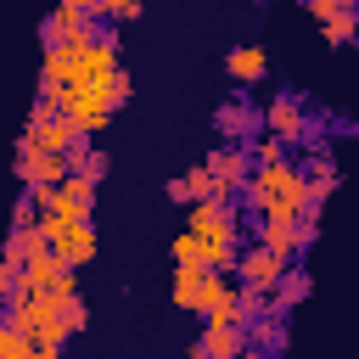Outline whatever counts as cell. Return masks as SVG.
<instances>
[{"instance_id":"21","label":"cell","mask_w":359,"mask_h":359,"mask_svg":"<svg viewBox=\"0 0 359 359\" xmlns=\"http://www.w3.org/2000/svg\"><path fill=\"white\" fill-rule=\"evenodd\" d=\"M146 11V0H101V17L107 22H135Z\"/></svg>"},{"instance_id":"8","label":"cell","mask_w":359,"mask_h":359,"mask_svg":"<svg viewBox=\"0 0 359 359\" xmlns=\"http://www.w3.org/2000/svg\"><path fill=\"white\" fill-rule=\"evenodd\" d=\"M303 180H309V219H320L325 213V202H331V191L342 185V168H337V157L331 151H309V163H303Z\"/></svg>"},{"instance_id":"15","label":"cell","mask_w":359,"mask_h":359,"mask_svg":"<svg viewBox=\"0 0 359 359\" xmlns=\"http://www.w3.org/2000/svg\"><path fill=\"white\" fill-rule=\"evenodd\" d=\"M73 34H84V28H73L62 6H50V11L39 17V50H56V45H67Z\"/></svg>"},{"instance_id":"11","label":"cell","mask_w":359,"mask_h":359,"mask_svg":"<svg viewBox=\"0 0 359 359\" xmlns=\"http://www.w3.org/2000/svg\"><path fill=\"white\" fill-rule=\"evenodd\" d=\"M224 73L247 90V84H258V79L269 73V50H264V45H236V50L224 56Z\"/></svg>"},{"instance_id":"6","label":"cell","mask_w":359,"mask_h":359,"mask_svg":"<svg viewBox=\"0 0 359 359\" xmlns=\"http://www.w3.org/2000/svg\"><path fill=\"white\" fill-rule=\"evenodd\" d=\"M241 353H247V325L202 320V337L191 342V359H241Z\"/></svg>"},{"instance_id":"1","label":"cell","mask_w":359,"mask_h":359,"mask_svg":"<svg viewBox=\"0 0 359 359\" xmlns=\"http://www.w3.org/2000/svg\"><path fill=\"white\" fill-rule=\"evenodd\" d=\"M241 208L258 219V213H280V219H297L309 208V180H303V163H252L247 185H241Z\"/></svg>"},{"instance_id":"20","label":"cell","mask_w":359,"mask_h":359,"mask_svg":"<svg viewBox=\"0 0 359 359\" xmlns=\"http://www.w3.org/2000/svg\"><path fill=\"white\" fill-rule=\"evenodd\" d=\"M247 151H252V163H280V157H286V140H280V135H264V129H258V135L247 140Z\"/></svg>"},{"instance_id":"10","label":"cell","mask_w":359,"mask_h":359,"mask_svg":"<svg viewBox=\"0 0 359 359\" xmlns=\"http://www.w3.org/2000/svg\"><path fill=\"white\" fill-rule=\"evenodd\" d=\"M286 314H275V309H264L252 325H247V353H264V359H280L286 353Z\"/></svg>"},{"instance_id":"17","label":"cell","mask_w":359,"mask_h":359,"mask_svg":"<svg viewBox=\"0 0 359 359\" xmlns=\"http://www.w3.org/2000/svg\"><path fill=\"white\" fill-rule=\"evenodd\" d=\"M320 34H325V45H353V39H359V11H353V6H342L337 17H325V22H320Z\"/></svg>"},{"instance_id":"12","label":"cell","mask_w":359,"mask_h":359,"mask_svg":"<svg viewBox=\"0 0 359 359\" xmlns=\"http://www.w3.org/2000/svg\"><path fill=\"white\" fill-rule=\"evenodd\" d=\"M163 196H168V202H202V196H213V168L196 163V168L174 174V180L163 185Z\"/></svg>"},{"instance_id":"3","label":"cell","mask_w":359,"mask_h":359,"mask_svg":"<svg viewBox=\"0 0 359 359\" xmlns=\"http://www.w3.org/2000/svg\"><path fill=\"white\" fill-rule=\"evenodd\" d=\"M73 168H67V151H45L39 140H28V135H17V180L22 185H56V180H67Z\"/></svg>"},{"instance_id":"4","label":"cell","mask_w":359,"mask_h":359,"mask_svg":"<svg viewBox=\"0 0 359 359\" xmlns=\"http://www.w3.org/2000/svg\"><path fill=\"white\" fill-rule=\"evenodd\" d=\"M264 129H269V135H280L286 146H303V129H309V101H303L297 90L269 95V107H264Z\"/></svg>"},{"instance_id":"5","label":"cell","mask_w":359,"mask_h":359,"mask_svg":"<svg viewBox=\"0 0 359 359\" xmlns=\"http://www.w3.org/2000/svg\"><path fill=\"white\" fill-rule=\"evenodd\" d=\"M286 264H297V258H286V252H275V247H264V241H247L241 247V258H236V280L241 286H275L280 275H286Z\"/></svg>"},{"instance_id":"13","label":"cell","mask_w":359,"mask_h":359,"mask_svg":"<svg viewBox=\"0 0 359 359\" xmlns=\"http://www.w3.org/2000/svg\"><path fill=\"white\" fill-rule=\"evenodd\" d=\"M309 286H314V280H309V269L286 264V275H280V280L269 286V309H275V314H292V309H297V303L309 297Z\"/></svg>"},{"instance_id":"18","label":"cell","mask_w":359,"mask_h":359,"mask_svg":"<svg viewBox=\"0 0 359 359\" xmlns=\"http://www.w3.org/2000/svg\"><path fill=\"white\" fill-rule=\"evenodd\" d=\"M264 309H269V292H264V286H241V280H236V325H252Z\"/></svg>"},{"instance_id":"2","label":"cell","mask_w":359,"mask_h":359,"mask_svg":"<svg viewBox=\"0 0 359 359\" xmlns=\"http://www.w3.org/2000/svg\"><path fill=\"white\" fill-rule=\"evenodd\" d=\"M202 163L213 168V196H241V185H247V174H252V151H247V140H219Z\"/></svg>"},{"instance_id":"9","label":"cell","mask_w":359,"mask_h":359,"mask_svg":"<svg viewBox=\"0 0 359 359\" xmlns=\"http://www.w3.org/2000/svg\"><path fill=\"white\" fill-rule=\"evenodd\" d=\"M303 219V213H297ZM297 219H280V213H258V224L247 230V241H264L286 258H303V236H297Z\"/></svg>"},{"instance_id":"7","label":"cell","mask_w":359,"mask_h":359,"mask_svg":"<svg viewBox=\"0 0 359 359\" xmlns=\"http://www.w3.org/2000/svg\"><path fill=\"white\" fill-rule=\"evenodd\" d=\"M213 129H219V140H252V135L264 129V107H252V101L236 90L230 101L213 107Z\"/></svg>"},{"instance_id":"23","label":"cell","mask_w":359,"mask_h":359,"mask_svg":"<svg viewBox=\"0 0 359 359\" xmlns=\"http://www.w3.org/2000/svg\"><path fill=\"white\" fill-rule=\"evenodd\" d=\"M353 11H359V0H353Z\"/></svg>"},{"instance_id":"14","label":"cell","mask_w":359,"mask_h":359,"mask_svg":"<svg viewBox=\"0 0 359 359\" xmlns=\"http://www.w3.org/2000/svg\"><path fill=\"white\" fill-rule=\"evenodd\" d=\"M202 275H208V269L174 264V286H168V297H174V309H180V314H196V303H202Z\"/></svg>"},{"instance_id":"22","label":"cell","mask_w":359,"mask_h":359,"mask_svg":"<svg viewBox=\"0 0 359 359\" xmlns=\"http://www.w3.org/2000/svg\"><path fill=\"white\" fill-rule=\"evenodd\" d=\"M62 320H67V337H79V331H90V303H84V297H67V309H62Z\"/></svg>"},{"instance_id":"19","label":"cell","mask_w":359,"mask_h":359,"mask_svg":"<svg viewBox=\"0 0 359 359\" xmlns=\"http://www.w3.org/2000/svg\"><path fill=\"white\" fill-rule=\"evenodd\" d=\"M0 359H34V337L0 314Z\"/></svg>"},{"instance_id":"16","label":"cell","mask_w":359,"mask_h":359,"mask_svg":"<svg viewBox=\"0 0 359 359\" xmlns=\"http://www.w3.org/2000/svg\"><path fill=\"white\" fill-rule=\"evenodd\" d=\"M168 252H174V264H191V269H208V241H202L196 230H180V236L168 241Z\"/></svg>"}]
</instances>
